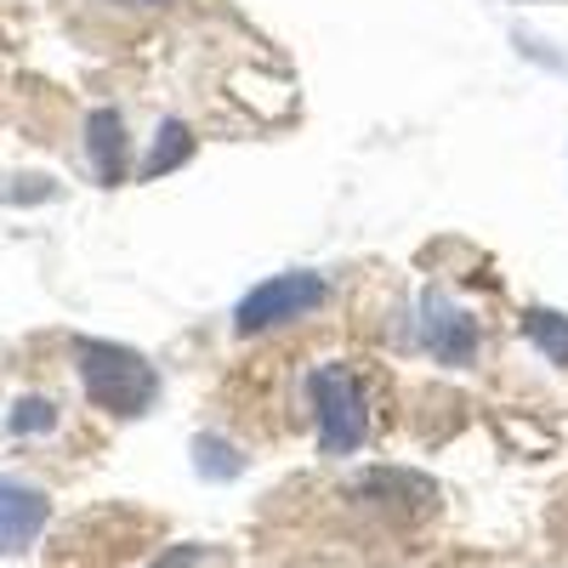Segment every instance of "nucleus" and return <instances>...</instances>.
<instances>
[{
	"instance_id": "f257e3e1",
	"label": "nucleus",
	"mask_w": 568,
	"mask_h": 568,
	"mask_svg": "<svg viewBox=\"0 0 568 568\" xmlns=\"http://www.w3.org/2000/svg\"><path fill=\"white\" fill-rule=\"evenodd\" d=\"M74 364H80V382H85V398L109 409V415H149L154 398H160V375L154 364L120 347V342H74Z\"/></svg>"
},
{
	"instance_id": "f03ea898",
	"label": "nucleus",
	"mask_w": 568,
	"mask_h": 568,
	"mask_svg": "<svg viewBox=\"0 0 568 568\" xmlns=\"http://www.w3.org/2000/svg\"><path fill=\"white\" fill-rule=\"evenodd\" d=\"M307 404L318 420V449L324 455H358L369 438V398L364 382L347 364H318L307 375Z\"/></svg>"
},
{
	"instance_id": "7ed1b4c3",
	"label": "nucleus",
	"mask_w": 568,
	"mask_h": 568,
	"mask_svg": "<svg viewBox=\"0 0 568 568\" xmlns=\"http://www.w3.org/2000/svg\"><path fill=\"white\" fill-rule=\"evenodd\" d=\"M324 302H329V278L307 273V267H291V273L262 278L251 296H240V307H233V329H240V336H262V329L313 318Z\"/></svg>"
},
{
	"instance_id": "20e7f679",
	"label": "nucleus",
	"mask_w": 568,
	"mask_h": 568,
	"mask_svg": "<svg viewBox=\"0 0 568 568\" xmlns=\"http://www.w3.org/2000/svg\"><path fill=\"white\" fill-rule=\"evenodd\" d=\"M415 347L426 358H438L444 369H466L478 358V318L460 302H449L444 291H420L415 302Z\"/></svg>"
},
{
	"instance_id": "39448f33",
	"label": "nucleus",
	"mask_w": 568,
	"mask_h": 568,
	"mask_svg": "<svg viewBox=\"0 0 568 568\" xmlns=\"http://www.w3.org/2000/svg\"><path fill=\"white\" fill-rule=\"evenodd\" d=\"M45 524H52V500H45L34 484L7 478V471H0V551L34 546Z\"/></svg>"
},
{
	"instance_id": "423d86ee",
	"label": "nucleus",
	"mask_w": 568,
	"mask_h": 568,
	"mask_svg": "<svg viewBox=\"0 0 568 568\" xmlns=\"http://www.w3.org/2000/svg\"><path fill=\"white\" fill-rule=\"evenodd\" d=\"M85 154H91V171H98L103 187L125 182V171H131V136H125L114 109H98L85 120Z\"/></svg>"
},
{
	"instance_id": "0eeeda50",
	"label": "nucleus",
	"mask_w": 568,
	"mask_h": 568,
	"mask_svg": "<svg viewBox=\"0 0 568 568\" xmlns=\"http://www.w3.org/2000/svg\"><path fill=\"white\" fill-rule=\"evenodd\" d=\"M187 160H194V131H187L182 120H165L160 136H154V149H149V160L136 165V176H142V182H160L165 171H176V165H187Z\"/></svg>"
},
{
	"instance_id": "6e6552de",
	"label": "nucleus",
	"mask_w": 568,
	"mask_h": 568,
	"mask_svg": "<svg viewBox=\"0 0 568 568\" xmlns=\"http://www.w3.org/2000/svg\"><path fill=\"white\" fill-rule=\"evenodd\" d=\"M358 495H375L382 506H426L433 500V484L426 478H415V471H393V466H382V471H369V478L358 484Z\"/></svg>"
},
{
	"instance_id": "1a4fd4ad",
	"label": "nucleus",
	"mask_w": 568,
	"mask_h": 568,
	"mask_svg": "<svg viewBox=\"0 0 568 568\" xmlns=\"http://www.w3.org/2000/svg\"><path fill=\"white\" fill-rule=\"evenodd\" d=\"M524 336L535 342V353H540L546 364H568V313L529 307V313H524Z\"/></svg>"
},
{
	"instance_id": "9d476101",
	"label": "nucleus",
	"mask_w": 568,
	"mask_h": 568,
	"mask_svg": "<svg viewBox=\"0 0 568 568\" xmlns=\"http://www.w3.org/2000/svg\"><path fill=\"white\" fill-rule=\"evenodd\" d=\"M194 466L205 471V478H216V484H222V478H240L245 455H233L222 438H211V433H205V438H194Z\"/></svg>"
},
{
	"instance_id": "9b49d317",
	"label": "nucleus",
	"mask_w": 568,
	"mask_h": 568,
	"mask_svg": "<svg viewBox=\"0 0 568 568\" xmlns=\"http://www.w3.org/2000/svg\"><path fill=\"white\" fill-rule=\"evenodd\" d=\"M7 426H12V438L52 433V426H58V404H52V398H23V404L7 415Z\"/></svg>"
},
{
	"instance_id": "f8f14e48",
	"label": "nucleus",
	"mask_w": 568,
	"mask_h": 568,
	"mask_svg": "<svg viewBox=\"0 0 568 568\" xmlns=\"http://www.w3.org/2000/svg\"><path fill=\"white\" fill-rule=\"evenodd\" d=\"M194 562H200V551H194V546H176V551H165L154 568H194Z\"/></svg>"
},
{
	"instance_id": "ddd939ff",
	"label": "nucleus",
	"mask_w": 568,
	"mask_h": 568,
	"mask_svg": "<svg viewBox=\"0 0 568 568\" xmlns=\"http://www.w3.org/2000/svg\"><path fill=\"white\" fill-rule=\"evenodd\" d=\"M114 7H165V0H114Z\"/></svg>"
}]
</instances>
